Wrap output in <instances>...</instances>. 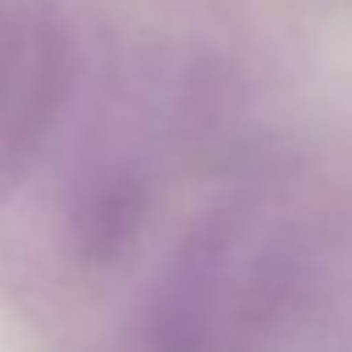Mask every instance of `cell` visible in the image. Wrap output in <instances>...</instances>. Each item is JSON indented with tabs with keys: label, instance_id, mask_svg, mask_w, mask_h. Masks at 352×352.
Masks as SVG:
<instances>
[{
	"label": "cell",
	"instance_id": "1",
	"mask_svg": "<svg viewBox=\"0 0 352 352\" xmlns=\"http://www.w3.org/2000/svg\"><path fill=\"white\" fill-rule=\"evenodd\" d=\"M290 282V236L270 212H212L153 286L149 340L157 352H245L278 319Z\"/></svg>",
	"mask_w": 352,
	"mask_h": 352
},
{
	"label": "cell",
	"instance_id": "2",
	"mask_svg": "<svg viewBox=\"0 0 352 352\" xmlns=\"http://www.w3.org/2000/svg\"><path fill=\"white\" fill-rule=\"evenodd\" d=\"M67 54L54 0H0V183L25 170L54 124Z\"/></svg>",
	"mask_w": 352,
	"mask_h": 352
}]
</instances>
